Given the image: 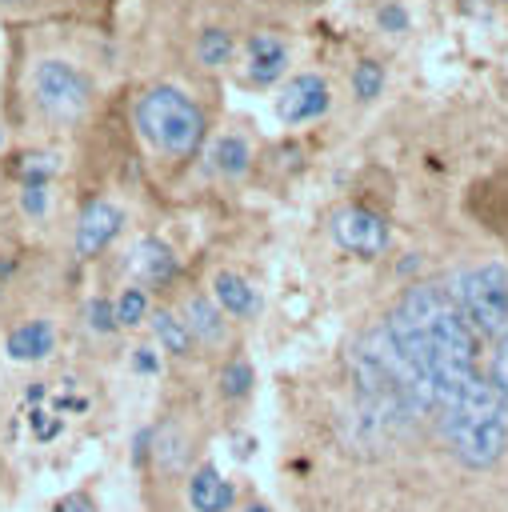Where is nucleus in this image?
<instances>
[{
    "mask_svg": "<svg viewBox=\"0 0 508 512\" xmlns=\"http://www.w3.org/2000/svg\"><path fill=\"white\" fill-rule=\"evenodd\" d=\"M384 328L424 372L436 396L440 436L452 456L472 472L500 464V456L508 452V412L496 384L476 368L480 340L460 316L448 288L428 280L408 284L392 304Z\"/></svg>",
    "mask_w": 508,
    "mask_h": 512,
    "instance_id": "nucleus-1",
    "label": "nucleus"
},
{
    "mask_svg": "<svg viewBox=\"0 0 508 512\" xmlns=\"http://www.w3.org/2000/svg\"><path fill=\"white\" fill-rule=\"evenodd\" d=\"M0 112L20 148H48L88 124L100 100L96 68L52 24H4Z\"/></svg>",
    "mask_w": 508,
    "mask_h": 512,
    "instance_id": "nucleus-2",
    "label": "nucleus"
},
{
    "mask_svg": "<svg viewBox=\"0 0 508 512\" xmlns=\"http://www.w3.org/2000/svg\"><path fill=\"white\" fill-rule=\"evenodd\" d=\"M132 132L156 160H192L208 140V112L180 84H148L132 100Z\"/></svg>",
    "mask_w": 508,
    "mask_h": 512,
    "instance_id": "nucleus-3",
    "label": "nucleus"
},
{
    "mask_svg": "<svg viewBox=\"0 0 508 512\" xmlns=\"http://www.w3.org/2000/svg\"><path fill=\"white\" fill-rule=\"evenodd\" d=\"M448 296L476 332V340H500L508 332V272L500 264H472L452 276Z\"/></svg>",
    "mask_w": 508,
    "mask_h": 512,
    "instance_id": "nucleus-4",
    "label": "nucleus"
},
{
    "mask_svg": "<svg viewBox=\"0 0 508 512\" xmlns=\"http://www.w3.org/2000/svg\"><path fill=\"white\" fill-rule=\"evenodd\" d=\"M124 224H128V212L112 196H88V200H80V208L72 216V228H68V252H72V260L76 264L100 260L124 236Z\"/></svg>",
    "mask_w": 508,
    "mask_h": 512,
    "instance_id": "nucleus-5",
    "label": "nucleus"
},
{
    "mask_svg": "<svg viewBox=\"0 0 508 512\" xmlns=\"http://www.w3.org/2000/svg\"><path fill=\"white\" fill-rule=\"evenodd\" d=\"M328 232L336 240V248L360 256V260H380L392 248V224L384 212L368 208V204H340L328 216Z\"/></svg>",
    "mask_w": 508,
    "mask_h": 512,
    "instance_id": "nucleus-6",
    "label": "nucleus"
},
{
    "mask_svg": "<svg viewBox=\"0 0 508 512\" xmlns=\"http://www.w3.org/2000/svg\"><path fill=\"white\" fill-rule=\"evenodd\" d=\"M332 108V88L320 72H296L280 92H276V116L288 128L312 124Z\"/></svg>",
    "mask_w": 508,
    "mask_h": 512,
    "instance_id": "nucleus-7",
    "label": "nucleus"
},
{
    "mask_svg": "<svg viewBox=\"0 0 508 512\" xmlns=\"http://www.w3.org/2000/svg\"><path fill=\"white\" fill-rule=\"evenodd\" d=\"M288 60H292V48L288 40L276 32V28H260L244 40L240 48V64H244V80L252 88H268L276 80H284L288 72Z\"/></svg>",
    "mask_w": 508,
    "mask_h": 512,
    "instance_id": "nucleus-8",
    "label": "nucleus"
},
{
    "mask_svg": "<svg viewBox=\"0 0 508 512\" xmlns=\"http://www.w3.org/2000/svg\"><path fill=\"white\" fill-rule=\"evenodd\" d=\"M176 312L184 316L192 340L200 352H224L232 348V320L220 312V304L208 292H184L176 300Z\"/></svg>",
    "mask_w": 508,
    "mask_h": 512,
    "instance_id": "nucleus-9",
    "label": "nucleus"
},
{
    "mask_svg": "<svg viewBox=\"0 0 508 512\" xmlns=\"http://www.w3.org/2000/svg\"><path fill=\"white\" fill-rule=\"evenodd\" d=\"M140 456L152 464V472L156 476H168V480H184L192 468H188V460H192V440H188V432L176 424V420H160L156 428H148L144 436H140Z\"/></svg>",
    "mask_w": 508,
    "mask_h": 512,
    "instance_id": "nucleus-10",
    "label": "nucleus"
},
{
    "mask_svg": "<svg viewBox=\"0 0 508 512\" xmlns=\"http://www.w3.org/2000/svg\"><path fill=\"white\" fill-rule=\"evenodd\" d=\"M56 340H60L56 320L48 312H40V308L28 312V316H20V320H12L4 328V352L16 364H40V360H48L56 352Z\"/></svg>",
    "mask_w": 508,
    "mask_h": 512,
    "instance_id": "nucleus-11",
    "label": "nucleus"
},
{
    "mask_svg": "<svg viewBox=\"0 0 508 512\" xmlns=\"http://www.w3.org/2000/svg\"><path fill=\"white\" fill-rule=\"evenodd\" d=\"M184 500L192 512H232L236 508V488L216 464H196L184 476Z\"/></svg>",
    "mask_w": 508,
    "mask_h": 512,
    "instance_id": "nucleus-12",
    "label": "nucleus"
},
{
    "mask_svg": "<svg viewBox=\"0 0 508 512\" xmlns=\"http://www.w3.org/2000/svg\"><path fill=\"white\" fill-rule=\"evenodd\" d=\"M208 296L220 304V312H224L228 320H256V316H260V292L252 288L248 276H240V272H232V268L212 272Z\"/></svg>",
    "mask_w": 508,
    "mask_h": 512,
    "instance_id": "nucleus-13",
    "label": "nucleus"
},
{
    "mask_svg": "<svg viewBox=\"0 0 508 512\" xmlns=\"http://www.w3.org/2000/svg\"><path fill=\"white\" fill-rule=\"evenodd\" d=\"M148 332H152V344L172 360H188L196 352V340H192L184 316L176 312V304H156L148 316Z\"/></svg>",
    "mask_w": 508,
    "mask_h": 512,
    "instance_id": "nucleus-14",
    "label": "nucleus"
},
{
    "mask_svg": "<svg viewBox=\"0 0 508 512\" xmlns=\"http://www.w3.org/2000/svg\"><path fill=\"white\" fill-rule=\"evenodd\" d=\"M136 272L144 288H168L180 276V260L160 236H144L136 244Z\"/></svg>",
    "mask_w": 508,
    "mask_h": 512,
    "instance_id": "nucleus-15",
    "label": "nucleus"
},
{
    "mask_svg": "<svg viewBox=\"0 0 508 512\" xmlns=\"http://www.w3.org/2000/svg\"><path fill=\"white\" fill-rule=\"evenodd\" d=\"M208 168L220 180H244L252 172V144L240 132H224L208 144Z\"/></svg>",
    "mask_w": 508,
    "mask_h": 512,
    "instance_id": "nucleus-16",
    "label": "nucleus"
},
{
    "mask_svg": "<svg viewBox=\"0 0 508 512\" xmlns=\"http://www.w3.org/2000/svg\"><path fill=\"white\" fill-rule=\"evenodd\" d=\"M152 308H156L152 304V288H144L140 280H132V284H124V288L112 292V312H116L120 332H136L140 324H148Z\"/></svg>",
    "mask_w": 508,
    "mask_h": 512,
    "instance_id": "nucleus-17",
    "label": "nucleus"
},
{
    "mask_svg": "<svg viewBox=\"0 0 508 512\" xmlns=\"http://www.w3.org/2000/svg\"><path fill=\"white\" fill-rule=\"evenodd\" d=\"M192 52H196V64H200V68H208V72L228 68V64H232V56H236V32H232V28L212 24V28H204V32L196 36Z\"/></svg>",
    "mask_w": 508,
    "mask_h": 512,
    "instance_id": "nucleus-18",
    "label": "nucleus"
},
{
    "mask_svg": "<svg viewBox=\"0 0 508 512\" xmlns=\"http://www.w3.org/2000/svg\"><path fill=\"white\" fill-rule=\"evenodd\" d=\"M24 216H20V208H16V184H12V176H4V168H0V244H16V240H24Z\"/></svg>",
    "mask_w": 508,
    "mask_h": 512,
    "instance_id": "nucleus-19",
    "label": "nucleus"
},
{
    "mask_svg": "<svg viewBox=\"0 0 508 512\" xmlns=\"http://www.w3.org/2000/svg\"><path fill=\"white\" fill-rule=\"evenodd\" d=\"M252 384H256L252 364H248V360H240V356H228V360H224V368H220V376H216L220 396H224V400H244V396L252 392Z\"/></svg>",
    "mask_w": 508,
    "mask_h": 512,
    "instance_id": "nucleus-20",
    "label": "nucleus"
},
{
    "mask_svg": "<svg viewBox=\"0 0 508 512\" xmlns=\"http://www.w3.org/2000/svg\"><path fill=\"white\" fill-rule=\"evenodd\" d=\"M384 64L380 60H372V56H364V60H356L352 64V76H348V84H352V96L356 100H364V104H372L380 92H384Z\"/></svg>",
    "mask_w": 508,
    "mask_h": 512,
    "instance_id": "nucleus-21",
    "label": "nucleus"
},
{
    "mask_svg": "<svg viewBox=\"0 0 508 512\" xmlns=\"http://www.w3.org/2000/svg\"><path fill=\"white\" fill-rule=\"evenodd\" d=\"M84 328L92 332V336H116L120 332V324H116V312H112V296H88L84 300Z\"/></svg>",
    "mask_w": 508,
    "mask_h": 512,
    "instance_id": "nucleus-22",
    "label": "nucleus"
},
{
    "mask_svg": "<svg viewBox=\"0 0 508 512\" xmlns=\"http://www.w3.org/2000/svg\"><path fill=\"white\" fill-rule=\"evenodd\" d=\"M488 380L496 384L500 400H504V412H508V332L496 340V352H492V368H488Z\"/></svg>",
    "mask_w": 508,
    "mask_h": 512,
    "instance_id": "nucleus-23",
    "label": "nucleus"
},
{
    "mask_svg": "<svg viewBox=\"0 0 508 512\" xmlns=\"http://www.w3.org/2000/svg\"><path fill=\"white\" fill-rule=\"evenodd\" d=\"M48 512H100V504L92 500V492H84V488H76V492H68V496H60Z\"/></svg>",
    "mask_w": 508,
    "mask_h": 512,
    "instance_id": "nucleus-24",
    "label": "nucleus"
},
{
    "mask_svg": "<svg viewBox=\"0 0 508 512\" xmlns=\"http://www.w3.org/2000/svg\"><path fill=\"white\" fill-rule=\"evenodd\" d=\"M4 24H32V0H0Z\"/></svg>",
    "mask_w": 508,
    "mask_h": 512,
    "instance_id": "nucleus-25",
    "label": "nucleus"
},
{
    "mask_svg": "<svg viewBox=\"0 0 508 512\" xmlns=\"http://www.w3.org/2000/svg\"><path fill=\"white\" fill-rule=\"evenodd\" d=\"M376 20H380V28H384V32H404V28H408V12H404L396 0H392V4H384V8L376 12Z\"/></svg>",
    "mask_w": 508,
    "mask_h": 512,
    "instance_id": "nucleus-26",
    "label": "nucleus"
},
{
    "mask_svg": "<svg viewBox=\"0 0 508 512\" xmlns=\"http://www.w3.org/2000/svg\"><path fill=\"white\" fill-rule=\"evenodd\" d=\"M68 4H72V0H32V24H48V20L64 16Z\"/></svg>",
    "mask_w": 508,
    "mask_h": 512,
    "instance_id": "nucleus-27",
    "label": "nucleus"
},
{
    "mask_svg": "<svg viewBox=\"0 0 508 512\" xmlns=\"http://www.w3.org/2000/svg\"><path fill=\"white\" fill-rule=\"evenodd\" d=\"M232 512H272V508L260 504V500H248V504H240V508H232Z\"/></svg>",
    "mask_w": 508,
    "mask_h": 512,
    "instance_id": "nucleus-28",
    "label": "nucleus"
}]
</instances>
